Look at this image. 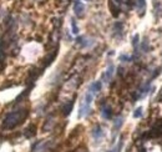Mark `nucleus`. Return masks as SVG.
<instances>
[{
    "label": "nucleus",
    "instance_id": "f257e3e1",
    "mask_svg": "<svg viewBox=\"0 0 162 152\" xmlns=\"http://www.w3.org/2000/svg\"><path fill=\"white\" fill-rule=\"evenodd\" d=\"M28 110H19V111H13V112H9L6 116H5V120H4V126L5 129L10 130V129H14L16 127L19 123H21L28 116Z\"/></svg>",
    "mask_w": 162,
    "mask_h": 152
},
{
    "label": "nucleus",
    "instance_id": "f03ea898",
    "mask_svg": "<svg viewBox=\"0 0 162 152\" xmlns=\"http://www.w3.org/2000/svg\"><path fill=\"white\" fill-rule=\"evenodd\" d=\"M84 11H85V5L81 2H79V0H75L74 2V13H75V15L81 18V16H84Z\"/></svg>",
    "mask_w": 162,
    "mask_h": 152
},
{
    "label": "nucleus",
    "instance_id": "7ed1b4c3",
    "mask_svg": "<svg viewBox=\"0 0 162 152\" xmlns=\"http://www.w3.org/2000/svg\"><path fill=\"white\" fill-rule=\"evenodd\" d=\"M114 71H115V66L112 64H110L109 67L106 69V71L104 72V75H102V81H104V82H109L110 80H111V78H112Z\"/></svg>",
    "mask_w": 162,
    "mask_h": 152
},
{
    "label": "nucleus",
    "instance_id": "20e7f679",
    "mask_svg": "<svg viewBox=\"0 0 162 152\" xmlns=\"http://www.w3.org/2000/svg\"><path fill=\"white\" fill-rule=\"evenodd\" d=\"M101 115H102V117L104 119H106V120H109V119H111L112 117V108L110 107L109 105H102L101 106Z\"/></svg>",
    "mask_w": 162,
    "mask_h": 152
},
{
    "label": "nucleus",
    "instance_id": "39448f33",
    "mask_svg": "<svg viewBox=\"0 0 162 152\" xmlns=\"http://www.w3.org/2000/svg\"><path fill=\"white\" fill-rule=\"evenodd\" d=\"M101 86H102L101 81H95V82H92L91 85L89 86V91L91 92L93 96H95L96 94H99V92L101 91Z\"/></svg>",
    "mask_w": 162,
    "mask_h": 152
},
{
    "label": "nucleus",
    "instance_id": "423d86ee",
    "mask_svg": "<svg viewBox=\"0 0 162 152\" xmlns=\"http://www.w3.org/2000/svg\"><path fill=\"white\" fill-rule=\"evenodd\" d=\"M92 135H93V137H95V140H100L102 136H104V132H102L100 126H96V127L93 129V131H92Z\"/></svg>",
    "mask_w": 162,
    "mask_h": 152
},
{
    "label": "nucleus",
    "instance_id": "0eeeda50",
    "mask_svg": "<svg viewBox=\"0 0 162 152\" xmlns=\"http://www.w3.org/2000/svg\"><path fill=\"white\" fill-rule=\"evenodd\" d=\"M34 135H35V126H34V125H30L29 127L25 130V137L30 138V137L34 136Z\"/></svg>",
    "mask_w": 162,
    "mask_h": 152
},
{
    "label": "nucleus",
    "instance_id": "6e6552de",
    "mask_svg": "<svg viewBox=\"0 0 162 152\" xmlns=\"http://www.w3.org/2000/svg\"><path fill=\"white\" fill-rule=\"evenodd\" d=\"M72 105H74V101H70V102H67V104H65V106H64V108H63V114L65 115V116H67L70 112H71V110H72Z\"/></svg>",
    "mask_w": 162,
    "mask_h": 152
},
{
    "label": "nucleus",
    "instance_id": "1a4fd4ad",
    "mask_svg": "<svg viewBox=\"0 0 162 152\" xmlns=\"http://www.w3.org/2000/svg\"><path fill=\"white\" fill-rule=\"evenodd\" d=\"M122 123H124V119H122V117H118V119H116L115 120V123H114V131L117 132V130L121 127Z\"/></svg>",
    "mask_w": 162,
    "mask_h": 152
},
{
    "label": "nucleus",
    "instance_id": "9d476101",
    "mask_svg": "<svg viewBox=\"0 0 162 152\" xmlns=\"http://www.w3.org/2000/svg\"><path fill=\"white\" fill-rule=\"evenodd\" d=\"M71 28H72V34H79V28L75 19H71Z\"/></svg>",
    "mask_w": 162,
    "mask_h": 152
},
{
    "label": "nucleus",
    "instance_id": "9b49d317",
    "mask_svg": "<svg viewBox=\"0 0 162 152\" xmlns=\"http://www.w3.org/2000/svg\"><path fill=\"white\" fill-rule=\"evenodd\" d=\"M122 145H124V142H122V138H120V142L117 143V146L115 147V148H112L110 152H120L121 151V148H122Z\"/></svg>",
    "mask_w": 162,
    "mask_h": 152
},
{
    "label": "nucleus",
    "instance_id": "f8f14e48",
    "mask_svg": "<svg viewBox=\"0 0 162 152\" xmlns=\"http://www.w3.org/2000/svg\"><path fill=\"white\" fill-rule=\"evenodd\" d=\"M141 116H142V107L136 108L135 112H133V117L135 119H139V117H141Z\"/></svg>",
    "mask_w": 162,
    "mask_h": 152
},
{
    "label": "nucleus",
    "instance_id": "ddd939ff",
    "mask_svg": "<svg viewBox=\"0 0 162 152\" xmlns=\"http://www.w3.org/2000/svg\"><path fill=\"white\" fill-rule=\"evenodd\" d=\"M139 40H140L139 35H135V36H133V40H132V45H133V47H135V49L137 47V45H139Z\"/></svg>",
    "mask_w": 162,
    "mask_h": 152
},
{
    "label": "nucleus",
    "instance_id": "4468645a",
    "mask_svg": "<svg viewBox=\"0 0 162 152\" xmlns=\"http://www.w3.org/2000/svg\"><path fill=\"white\" fill-rule=\"evenodd\" d=\"M130 60H131V57L129 55H121L120 56V61H124L125 62V61H130Z\"/></svg>",
    "mask_w": 162,
    "mask_h": 152
},
{
    "label": "nucleus",
    "instance_id": "2eb2a0df",
    "mask_svg": "<svg viewBox=\"0 0 162 152\" xmlns=\"http://www.w3.org/2000/svg\"><path fill=\"white\" fill-rule=\"evenodd\" d=\"M85 2H90V0H85Z\"/></svg>",
    "mask_w": 162,
    "mask_h": 152
}]
</instances>
